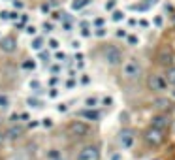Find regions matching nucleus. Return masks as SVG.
<instances>
[{"instance_id":"7","label":"nucleus","mask_w":175,"mask_h":160,"mask_svg":"<svg viewBox=\"0 0 175 160\" xmlns=\"http://www.w3.org/2000/svg\"><path fill=\"white\" fill-rule=\"evenodd\" d=\"M23 136H25V126L19 124V123L9 124L8 130H6V140H9V141H17V140H21Z\"/></svg>"},{"instance_id":"26","label":"nucleus","mask_w":175,"mask_h":160,"mask_svg":"<svg viewBox=\"0 0 175 160\" xmlns=\"http://www.w3.org/2000/svg\"><path fill=\"white\" fill-rule=\"evenodd\" d=\"M81 83H83V85H87V83H90V77H89V75L85 74V75L81 77Z\"/></svg>"},{"instance_id":"27","label":"nucleus","mask_w":175,"mask_h":160,"mask_svg":"<svg viewBox=\"0 0 175 160\" xmlns=\"http://www.w3.org/2000/svg\"><path fill=\"white\" fill-rule=\"evenodd\" d=\"M115 4H117V0H109V2L106 4V8H107V9H113V6H115Z\"/></svg>"},{"instance_id":"34","label":"nucleus","mask_w":175,"mask_h":160,"mask_svg":"<svg viewBox=\"0 0 175 160\" xmlns=\"http://www.w3.org/2000/svg\"><path fill=\"white\" fill-rule=\"evenodd\" d=\"M58 111H66V104H58Z\"/></svg>"},{"instance_id":"18","label":"nucleus","mask_w":175,"mask_h":160,"mask_svg":"<svg viewBox=\"0 0 175 160\" xmlns=\"http://www.w3.org/2000/svg\"><path fill=\"white\" fill-rule=\"evenodd\" d=\"M111 19H113V21H123V19H124V13H123L121 9H113Z\"/></svg>"},{"instance_id":"22","label":"nucleus","mask_w":175,"mask_h":160,"mask_svg":"<svg viewBox=\"0 0 175 160\" xmlns=\"http://www.w3.org/2000/svg\"><path fill=\"white\" fill-rule=\"evenodd\" d=\"M81 36H85V38H87V36H90V30H89V26H87L85 23L81 25Z\"/></svg>"},{"instance_id":"13","label":"nucleus","mask_w":175,"mask_h":160,"mask_svg":"<svg viewBox=\"0 0 175 160\" xmlns=\"http://www.w3.org/2000/svg\"><path fill=\"white\" fill-rule=\"evenodd\" d=\"M79 115H81V117H85V119H89V121H98V119H100L98 111H94L92 108H89V109H83V111H79Z\"/></svg>"},{"instance_id":"28","label":"nucleus","mask_w":175,"mask_h":160,"mask_svg":"<svg viewBox=\"0 0 175 160\" xmlns=\"http://www.w3.org/2000/svg\"><path fill=\"white\" fill-rule=\"evenodd\" d=\"M49 96H51V98H57V96H58V91H57V89H51Z\"/></svg>"},{"instance_id":"19","label":"nucleus","mask_w":175,"mask_h":160,"mask_svg":"<svg viewBox=\"0 0 175 160\" xmlns=\"http://www.w3.org/2000/svg\"><path fill=\"white\" fill-rule=\"evenodd\" d=\"M30 89H32L34 92H40V89H41V83H40L38 79H32V81H30Z\"/></svg>"},{"instance_id":"17","label":"nucleus","mask_w":175,"mask_h":160,"mask_svg":"<svg viewBox=\"0 0 175 160\" xmlns=\"http://www.w3.org/2000/svg\"><path fill=\"white\" fill-rule=\"evenodd\" d=\"M9 104H11V102H9V98H8L6 94H0V109H8V108H9Z\"/></svg>"},{"instance_id":"25","label":"nucleus","mask_w":175,"mask_h":160,"mask_svg":"<svg viewBox=\"0 0 175 160\" xmlns=\"http://www.w3.org/2000/svg\"><path fill=\"white\" fill-rule=\"evenodd\" d=\"M49 47L51 49H58V40H49Z\"/></svg>"},{"instance_id":"9","label":"nucleus","mask_w":175,"mask_h":160,"mask_svg":"<svg viewBox=\"0 0 175 160\" xmlns=\"http://www.w3.org/2000/svg\"><path fill=\"white\" fill-rule=\"evenodd\" d=\"M156 60H158V64L160 66H173V60H175V57H173V51L170 49V47H162L160 51H158V55H156Z\"/></svg>"},{"instance_id":"24","label":"nucleus","mask_w":175,"mask_h":160,"mask_svg":"<svg viewBox=\"0 0 175 160\" xmlns=\"http://www.w3.org/2000/svg\"><path fill=\"white\" fill-rule=\"evenodd\" d=\"M126 40H128V43H132V45H136V43H138V36H134V34H130Z\"/></svg>"},{"instance_id":"36","label":"nucleus","mask_w":175,"mask_h":160,"mask_svg":"<svg viewBox=\"0 0 175 160\" xmlns=\"http://www.w3.org/2000/svg\"><path fill=\"white\" fill-rule=\"evenodd\" d=\"M172 26H173V28H175V13H173V15H172Z\"/></svg>"},{"instance_id":"5","label":"nucleus","mask_w":175,"mask_h":160,"mask_svg":"<svg viewBox=\"0 0 175 160\" xmlns=\"http://www.w3.org/2000/svg\"><path fill=\"white\" fill-rule=\"evenodd\" d=\"M68 134L74 138H83L89 134V124H85L83 121H74L68 124Z\"/></svg>"},{"instance_id":"1","label":"nucleus","mask_w":175,"mask_h":160,"mask_svg":"<svg viewBox=\"0 0 175 160\" xmlns=\"http://www.w3.org/2000/svg\"><path fill=\"white\" fill-rule=\"evenodd\" d=\"M123 75H124L126 81H138L143 75V68H141L139 60L138 58H128L123 64Z\"/></svg>"},{"instance_id":"20","label":"nucleus","mask_w":175,"mask_h":160,"mask_svg":"<svg viewBox=\"0 0 175 160\" xmlns=\"http://www.w3.org/2000/svg\"><path fill=\"white\" fill-rule=\"evenodd\" d=\"M26 102L30 104V108H41V102L36 100V98H26Z\"/></svg>"},{"instance_id":"14","label":"nucleus","mask_w":175,"mask_h":160,"mask_svg":"<svg viewBox=\"0 0 175 160\" xmlns=\"http://www.w3.org/2000/svg\"><path fill=\"white\" fill-rule=\"evenodd\" d=\"M43 47H45V40L40 38V36H36V38L32 40V49H34V51H41Z\"/></svg>"},{"instance_id":"16","label":"nucleus","mask_w":175,"mask_h":160,"mask_svg":"<svg viewBox=\"0 0 175 160\" xmlns=\"http://www.w3.org/2000/svg\"><path fill=\"white\" fill-rule=\"evenodd\" d=\"M166 77H168V83L170 87H175V66H170L168 72H166Z\"/></svg>"},{"instance_id":"10","label":"nucleus","mask_w":175,"mask_h":160,"mask_svg":"<svg viewBox=\"0 0 175 160\" xmlns=\"http://www.w3.org/2000/svg\"><path fill=\"white\" fill-rule=\"evenodd\" d=\"M0 51H4V53H15L17 51V40H15V36H4L0 40Z\"/></svg>"},{"instance_id":"32","label":"nucleus","mask_w":175,"mask_h":160,"mask_svg":"<svg viewBox=\"0 0 175 160\" xmlns=\"http://www.w3.org/2000/svg\"><path fill=\"white\" fill-rule=\"evenodd\" d=\"M26 32H28V34H36V28H34V26H28Z\"/></svg>"},{"instance_id":"30","label":"nucleus","mask_w":175,"mask_h":160,"mask_svg":"<svg viewBox=\"0 0 175 160\" xmlns=\"http://www.w3.org/2000/svg\"><path fill=\"white\" fill-rule=\"evenodd\" d=\"M4 141H6V134H4V132H0V147L4 145Z\"/></svg>"},{"instance_id":"33","label":"nucleus","mask_w":175,"mask_h":160,"mask_svg":"<svg viewBox=\"0 0 175 160\" xmlns=\"http://www.w3.org/2000/svg\"><path fill=\"white\" fill-rule=\"evenodd\" d=\"M139 25H141V26H149V23H147L145 19H139Z\"/></svg>"},{"instance_id":"37","label":"nucleus","mask_w":175,"mask_h":160,"mask_svg":"<svg viewBox=\"0 0 175 160\" xmlns=\"http://www.w3.org/2000/svg\"><path fill=\"white\" fill-rule=\"evenodd\" d=\"M172 98L175 100V87H173V91H172Z\"/></svg>"},{"instance_id":"12","label":"nucleus","mask_w":175,"mask_h":160,"mask_svg":"<svg viewBox=\"0 0 175 160\" xmlns=\"http://www.w3.org/2000/svg\"><path fill=\"white\" fill-rule=\"evenodd\" d=\"M155 108L160 109V111H166V109L172 108V100H168V98H156L155 100Z\"/></svg>"},{"instance_id":"15","label":"nucleus","mask_w":175,"mask_h":160,"mask_svg":"<svg viewBox=\"0 0 175 160\" xmlns=\"http://www.w3.org/2000/svg\"><path fill=\"white\" fill-rule=\"evenodd\" d=\"M89 2H90V0H72V4H70V8L77 11V9H83L85 6H89Z\"/></svg>"},{"instance_id":"8","label":"nucleus","mask_w":175,"mask_h":160,"mask_svg":"<svg viewBox=\"0 0 175 160\" xmlns=\"http://www.w3.org/2000/svg\"><path fill=\"white\" fill-rule=\"evenodd\" d=\"M117 140H119V143H121V145H123L124 149H130V147L134 145V141H136L134 130H130V128H123V130L119 132Z\"/></svg>"},{"instance_id":"29","label":"nucleus","mask_w":175,"mask_h":160,"mask_svg":"<svg viewBox=\"0 0 175 160\" xmlns=\"http://www.w3.org/2000/svg\"><path fill=\"white\" fill-rule=\"evenodd\" d=\"M51 124H53V121H51L49 117H45V119H43V126H51Z\"/></svg>"},{"instance_id":"31","label":"nucleus","mask_w":175,"mask_h":160,"mask_svg":"<svg viewBox=\"0 0 175 160\" xmlns=\"http://www.w3.org/2000/svg\"><path fill=\"white\" fill-rule=\"evenodd\" d=\"M155 25L160 26V25H162V17H155Z\"/></svg>"},{"instance_id":"21","label":"nucleus","mask_w":175,"mask_h":160,"mask_svg":"<svg viewBox=\"0 0 175 160\" xmlns=\"http://www.w3.org/2000/svg\"><path fill=\"white\" fill-rule=\"evenodd\" d=\"M85 106H87V108H96V106H98V100H96V98H87V100H85Z\"/></svg>"},{"instance_id":"3","label":"nucleus","mask_w":175,"mask_h":160,"mask_svg":"<svg viewBox=\"0 0 175 160\" xmlns=\"http://www.w3.org/2000/svg\"><path fill=\"white\" fill-rule=\"evenodd\" d=\"M164 130H160V128H155V126H151L149 130H145V134H143V140L149 143V145H153V147H158V145H162L164 143Z\"/></svg>"},{"instance_id":"35","label":"nucleus","mask_w":175,"mask_h":160,"mask_svg":"<svg viewBox=\"0 0 175 160\" xmlns=\"http://www.w3.org/2000/svg\"><path fill=\"white\" fill-rule=\"evenodd\" d=\"M94 23H96V25H98V26H102V25H104V19H96V21H94Z\"/></svg>"},{"instance_id":"23","label":"nucleus","mask_w":175,"mask_h":160,"mask_svg":"<svg viewBox=\"0 0 175 160\" xmlns=\"http://www.w3.org/2000/svg\"><path fill=\"white\" fill-rule=\"evenodd\" d=\"M94 34H96L98 38H104V36H106V28H104V26H102V28H96V32H94Z\"/></svg>"},{"instance_id":"4","label":"nucleus","mask_w":175,"mask_h":160,"mask_svg":"<svg viewBox=\"0 0 175 160\" xmlns=\"http://www.w3.org/2000/svg\"><path fill=\"white\" fill-rule=\"evenodd\" d=\"M104 58H106V62L109 66H119L121 60H123V53H121V49L117 45H107L104 49Z\"/></svg>"},{"instance_id":"6","label":"nucleus","mask_w":175,"mask_h":160,"mask_svg":"<svg viewBox=\"0 0 175 160\" xmlns=\"http://www.w3.org/2000/svg\"><path fill=\"white\" fill-rule=\"evenodd\" d=\"M77 160H100V149L96 145H85L79 151Z\"/></svg>"},{"instance_id":"2","label":"nucleus","mask_w":175,"mask_h":160,"mask_svg":"<svg viewBox=\"0 0 175 160\" xmlns=\"http://www.w3.org/2000/svg\"><path fill=\"white\" fill-rule=\"evenodd\" d=\"M147 85H149V89H151L153 92H156V94H162V92H166V91L170 89V83H168L166 74H164V75H162V74H151L149 79H147Z\"/></svg>"},{"instance_id":"11","label":"nucleus","mask_w":175,"mask_h":160,"mask_svg":"<svg viewBox=\"0 0 175 160\" xmlns=\"http://www.w3.org/2000/svg\"><path fill=\"white\" fill-rule=\"evenodd\" d=\"M170 124H172V121H170V117H168V115H164V113H160V115L153 117V121H151V126L160 128V130H164V132L170 128Z\"/></svg>"}]
</instances>
